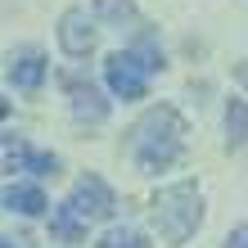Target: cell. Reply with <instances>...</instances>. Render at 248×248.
Segmentation results:
<instances>
[{"label": "cell", "instance_id": "6da1fadb", "mask_svg": "<svg viewBox=\"0 0 248 248\" xmlns=\"http://www.w3.org/2000/svg\"><path fill=\"white\" fill-rule=\"evenodd\" d=\"M126 149H131V158H136L140 171H167L185 154V118L171 104L149 108L136 126H131Z\"/></svg>", "mask_w": 248, "mask_h": 248}, {"label": "cell", "instance_id": "7a4b0ae2", "mask_svg": "<svg viewBox=\"0 0 248 248\" xmlns=\"http://www.w3.org/2000/svg\"><path fill=\"white\" fill-rule=\"evenodd\" d=\"M154 221H158V235H163L167 244H185L189 235L199 230L203 221V199L194 185H167L158 189L154 199Z\"/></svg>", "mask_w": 248, "mask_h": 248}, {"label": "cell", "instance_id": "3957f363", "mask_svg": "<svg viewBox=\"0 0 248 248\" xmlns=\"http://www.w3.org/2000/svg\"><path fill=\"white\" fill-rule=\"evenodd\" d=\"M158 68H163V54L154 50V41H149V36H140V46H136V50L113 54V59L104 63V81H108V91L118 95V99H144L149 72H158Z\"/></svg>", "mask_w": 248, "mask_h": 248}, {"label": "cell", "instance_id": "277c9868", "mask_svg": "<svg viewBox=\"0 0 248 248\" xmlns=\"http://www.w3.org/2000/svg\"><path fill=\"white\" fill-rule=\"evenodd\" d=\"M68 203L77 208L81 221H104V217H113V208H118V203H113V189L99 181V176H81Z\"/></svg>", "mask_w": 248, "mask_h": 248}, {"label": "cell", "instance_id": "5b68a950", "mask_svg": "<svg viewBox=\"0 0 248 248\" xmlns=\"http://www.w3.org/2000/svg\"><path fill=\"white\" fill-rule=\"evenodd\" d=\"M59 46H63V54H72V59H81V54L95 50V27H91V18H86V9H68L59 18Z\"/></svg>", "mask_w": 248, "mask_h": 248}, {"label": "cell", "instance_id": "8992f818", "mask_svg": "<svg viewBox=\"0 0 248 248\" xmlns=\"http://www.w3.org/2000/svg\"><path fill=\"white\" fill-rule=\"evenodd\" d=\"M68 95H72V113H77L81 122H104V113H108V104L99 99V91L91 81H77V77H68Z\"/></svg>", "mask_w": 248, "mask_h": 248}, {"label": "cell", "instance_id": "52a82bcc", "mask_svg": "<svg viewBox=\"0 0 248 248\" xmlns=\"http://www.w3.org/2000/svg\"><path fill=\"white\" fill-rule=\"evenodd\" d=\"M50 235L59 244H86V221L77 217L72 203H59V208L50 212Z\"/></svg>", "mask_w": 248, "mask_h": 248}, {"label": "cell", "instance_id": "ba28073f", "mask_svg": "<svg viewBox=\"0 0 248 248\" xmlns=\"http://www.w3.org/2000/svg\"><path fill=\"white\" fill-rule=\"evenodd\" d=\"M9 81H14V86H23V91H36V86L46 81V59H41L36 50L18 54V59L9 63Z\"/></svg>", "mask_w": 248, "mask_h": 248}, {"label": "cell", "instance_id": "9c48e42d", "mask_svg": "<svg viewBox=\"0 0 248 248\" xmlns=\"http://www.w3.org/2000/svg\"><path fill=\"white\" fill-rule=\"evenodd\" d=\"M5 208L18 212V217H41L50 203H46V194H41L36 185H9L5 189Z\"/></svg>", "mask_w": 248, "mask_h": 248}, {"label": "cell", "instance_id": "30bf717a", "mask_svg": "<svg viewBox=\"0 0 248 248\" xmlns=\"http://www.w3.org/2000/svg\"><path fill=\"white\" fill-rule=\"evenodd\" d=\"M226 136H230V144L248 140V104L244 99H230L226 104Z\"/></svg>", "mask_w": 248, "mask_h": 248}, {"label": "cell", "instance_id": "8fae6325", "mask_svg": "<svg viewBox=\"0 0 248 248\" xmlns=\"http://www.w3.org/2000/svg\"><path fill=\"white\" fill-rule=\"evenodd\" d=\"M95 14L108 23H131L136 18V0H95Z\"/></svg>", "mask_w": 248, "mask_h": 248}, {"label": "cell", "instance_id": "7c38bea8", "mask_svg": "<svg viewBox=\"0 0 248 248\" xmlns=\"http://www.w3.org/2000/svg\"><path fill=\"white\" fill-rule=\"evenodd\" d=\"M99 248H149L136 230H108L104 239H99Z\"/></svg>", "mask_w": 248, "mask_h": 248}, {"label": "cell", "instance_id": "4fadbf2b", "mask_svg": "<svg viewBox=\"0 0 248 248\" xmlns=\"http://www.w3.org/2000/svg\"><path fill=\"white\" fill-rule=\"evenodd\" d=\"M54 167H59V158L54 154H27V163H23V171H36V176H54Z\"/></svg>", "mask_w": 248, "mask_h": 248}, {"label": "cell", "instance_id": "5bb4252c", "mask_svg": "<svg viewBox=\"0 0 248 248\" xmlns=\"http://www.w3.org/2000/svg\"><path fill=\"white\" fill-rule=\"evenodd\" d=\"M226 248H248V226H239V230H230V239H226Z\"/></svg>", "mask_w": 248, "mask_h": 248}, {"label": "cell", "instance_id": "9a60e30c", "mask_svg": "<svg viewBox=\"0 0 248 248\" xmlns=\"http://www.w3.org/2000/svg\"><path fill=\"white\" fill-rule=\"evenodd\" d=\"M235 77H239V81L248 86V63H235Z\"/></svg>", "mask_w": 248, "mask_h": 248}, {"label": "cell", "instance_id": "2e32d148", "mask_svg": "<svg viewBox=\"0 0 248 248\" xmlns=\"http://www.w3.org/2000/svg\"><path fill=\"white\" fill-rule=\"evenodd\" d=\"M0 248H14V239H0Z\"/></svg>", "mask_w": 248, "mask_h": 248}]
</instances>
